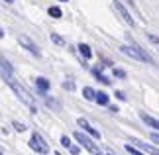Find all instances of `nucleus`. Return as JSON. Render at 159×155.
<instances>
[{"label":"nucleus","mask_w":159,"mask_h":155,"mask_svg":"<svg viewBox=\"0 0 159 155\" xmlns=\"http://www.w3.org/2000/svg\"><path fill=\"white\" fill-rule=\"evenodd\" d=\"M4 80L10 84V89H12V90H14L16 94H18V98H20V100H22L24 104H26V106L32 108V112H35V100H34V96L30 94V92H28V90L24 89V86H22V84H20V83H18V80L14 79V75L4 77Z\"/></svg>","instance_id":"1"},{"label":"nucleus","mask_w":159,"mask_h":155,"mask_svg":"<svg viewBox=\"0 0 159 155\" xmlns=\"http://www.w3.org/2000/svg\"><path fill=\"white\" fill-rule=\"evenodd\" d=\"M120 51L124 55H128V57H132V59H138V61H143V63H148V65H153V59L138 45H120Z\"/></svg>","instance_id":"2"},{"label":"nucleus","mask_w":159,"mask_h":155,"mask_svg":"<svg viewBox=\"0 0 159 155\" xmlns=\"http://www.w3.org/2000/svg\"><path fill=\"white\" fill-rule=\"evenodd\" d=\"M75 139H77V141H79V144H81V145H83L87 151H90V153H93V155H102L100 147L96 145L94 141L89 138V135H84L83 132H75Z\"/></svg>","instance_id":"3"},{"label":"nucleus","mask_w":159,"mask_h":155,"mask_svg":"<svg viewBox=\"0 0 159 155\" xmlns=\"http://www.w3.org/2000/svg\"><path fill=\"white\" fill-rule=\"evenodd\" d=\"M30 147H32L35 153H39V155L49 153V145L45 144V139L41 138L39 134H32V138H30Z\"/></svg>","instance_id":"4"},{"label":"nucleus","mask_w":159,"mask_h":155,"mask_svg":"<svg viewBox=\"0 0 159 155\" xmlns=\"http://www.w3.org/2000/svg\"><path fill=\"white\" fill-rule=\"evenodd\" d=\"M112 8L116 10V14H118V16L122 18V20H124V22L128 24V26H132V28L136 26V20H134V18H132V14H130V12L126 10V6L122 4L120 0H112Z\"/></svg>","instance_id":"5"},{"label":"nucleus","mask_w":159,"mask_h":155,"mask_svg":"<svg viewBox=\"0 0 159 155\" xmlns=\"http://www.w3.org/2000/svg\"><path fill=\"white\" fill-rule=\"evenodd\" d=\"M18 43H20V45H22L24 49H28V51L32 53V55H35V57H39V55H41L39 47L35 45V43H34L32 39L28 38V35H18Z\"/></svg>","instance_id":"6"},{"label":"nucleus","mask_w":159,"mask_h":155,"mask_svg":"<svg viewBox=\"0 0 159 155\" xmlns=\"http://www.w3.org/2000/svg\"><path fill=\"white\" fill-rule=\"evenodd\" d=\"M77 124H79V128H83L84 132H87L89 135H93L94 139H98V138H100V132H98V130H94V128L90 126V124H89L87 120H84V118H79V120H77Z\"/></svg>","instance_id":"7"},{"label":"nucleus","mask_w":159,"mask_h":155,"mask_svg":"<svg viewBox=\"0 0 159 155\" xmlns=\"http://www.w3.org/2000/svg\"><path fill=\"white\" fill-rule=\"evenodd\" d=\"M132 144H136L139 149H143L145 153H149V155H159V147L157 145H151V144H143L142 139H132Z\"/></svg>","instance_id":"8"},{"label":"nucleus","mask_w":159,"mask_h":155,"mask_svg":"<svg viewBox=\"0 0 159 155\" xmlns=\"http://www.w3.org/2000/svg\"><path fill=\"white\" fill-rule=\"evenodd\" d=\"M35 86H38V90L41 92V94H45V92L49 90V80H47L45 77H38L35 79Z\"/></svg>","instance_id":"9"},{"label":"nucleus","mask_w":159,"mask_h":155,"mask_svg":"<svg viewBox=\"0 0 159 155\" xmlns=\"http://www.w3.org/2000/svg\"><path fill=\"white\" fill-rule=\"evenodd\" d=\"M0 75H2V79L8 77V75H12V65L4 57H0Z\"/></svg>","instance_id":"10"},{"label":"nucleus","mask_w":159,"mask_h":155,"mask_svg":"<svg viewBox=\"0 0 159 155\" xmlns=\"http://www.w3.org/2000/svg\"><path fill=\"white\" fill-rule=\"evenodd\" d=\"M139 116H142V120L148 124L149 128H155V132H159V120H155V118H151L149 114H143V112L139 114Z\"/></svg>","instance_id":"11"},{"label":"nucleus","mask_w":159,"mask_h":155,"mask_svg":"<svg viewBox=\"0 0 159 155\" xmlns=\"http://www.w3.org/2000/svg\"><path fill=\"white\" fill-rule=\"evenodd\" d=\"M96 104H100V106H108V102H110V96L106 94V92H96Z\"/></svg>","instance_id":"12"},{"label":"nucleus","mask_w":159,"mask_h":155,"mask_svg":"<svg viewBox=\"0 0 159 155\" xmlns=\"http://www.w3.org/2000/svg\"><path fill=\"white\" fill-rule=\"evenodd\" d=\"M79 51H81V55H83L84 59H90V57H93V49H90L87 43H81V45H79Z\"/></svg>","instance_id":"13"},{"label":"nucleus","mask_w":159,"mask_h":155,"mask_svg":"<svg viewBox=\"0 0 159 155\" xmlns=\"http://www.w3.org/2000/svg\"><path fill=\"white\" fill-rule=\"evenodd\" d=\"M83 96L87 98V100H96V90L90 89V86H84V89H83Z\"/></svg>","instance_id":"14"},{"label":"nucleus","mask_w":159,"mask_h":155,"mask_svg":"<svg viewBox=\"0 0 159 155\" xmlns=\"http://www.w3.org/2000/svg\"><path fill=\"white\" fill-rule=\"evenodd\" d=\"M93 75H94L96 79H98V80H100L102 84H110V80H108V77H104V75H102V73H100V69H93Z\"/></svg>","instance_id":"15"},{"label":"nucleus","mask_w":159,"mask_h":155,"mask_svg":"<svg viewBox=\"0 0 159 155\" xmlns=\"http://www.w3.org/2000/svg\"><path fill=\"white\" fill-rule=\"evenodd\" d=\"M47 12H49V16H51V18H61V16H63V12H61L59 6H51V8L47 10Z\"/></svg>","instance_id":"16"},{"label":"nucleus","mask_w":159,"mask_h":155,"mask_svg":"<svg viewBox=\"0 0 159 155\" xmlns=\"http://www.w3.org/2000/svg\"><path fill=\"white\" fill-rule=\"evenodd\" d=\"M51 41L55 43V45H65V39L61 38L59 34H51Z\"/></svg>","instance_id":"17"},{"label":"nucleus","mask_w":159,"mask_h":155,"mask_svg":"<svg viewBox=\"0 0 159 155\" xmlns=\"http://www.w3.org/2000/svg\"><path fill=\"white\" fill-rule=\"evenodd\" d=\"M61 145H63V147H67V149H69V147H71L73 144H71V139L67 138V135H61Z\"/></svg>","instance_id":"18"},{"label":"nucleus","mask_w":159,"mask_h":155,"mask_svg":"<svg viewBox=\"0 0 159 155\" xmlns=\"http://www.w3.org/2000/svg\"><path fill=\"white\" fill-rule=\"evenodd\" d=\"M12 126H14L16 132H26V126H24V124H20V122H12Z\"/></svg>","instance_id":"19"},{"label":"nucleus","mask_w":159,"mask_h":155,"mask_svg":"<svg viewBox=\"0 0 159 155\" xmlns=\"http://www.w3.org/2000/svg\"><path fill=\"white\" fill-rule=\"evenodd\" d=\"M126 151H128V153H132V155H143L139 149H136V147H132V145H126Z\"/></svg>","instance_id":"20"},{"label":"nucleus","mask_w":159,"mask_h":155,"mask_svg":"<svg viewBox=\"0 0 159 155\" xmlns=\"http://www.w3.org/2000/svg\"><path fill=\"white\" fill-rule=\"evenodd\" d=\"M114 75L118 77V79H126V71H122V69H114Z\"/></svg>","instance_id":"21"},{"label":"nucleus","mask_w":159,"mask_h":155,"mask_svg":"<svg viewBox=\"0 0 159 155\" xmlns=\"http://www.w3.org/2000/svg\"><path fill=\"white\" fill-rule=\"evenodd\" d=\"M149 139L153 141L155 145H159V134H157V132H153V134H151V135H149Z\"/></svg>","instance_id":"22"},{"label":"nucleus","mask_w":159,"mask_h":155,"mask_svg":"<svg viewBox=\"0 0 159 155\" xmlns=\"http://www.w3.org/2000/svg\"><path fill=\"white\" fill-rule=\"evenodd\" d=\"M63 86H65L67 90H73V89H75V83H71V80H67V83H63Z\"/></svg>","instance_id":"23"},{"label":"nucleus","mask_w":159,"mask_h":155,"mask_svg":"<svg viewBox=\"0 0 159 155\" xmlns=\"http://www.w3.org/2000/svg\"><path fill=\"white\" fill-rule=\"evenodd\" d=\"M69 151H71V155H79V151H81V149H79L77 145H71V147H69Z\"/></svg>","instance_id":"24"},{"label":"nucleus","mask_w":159,"mask_h":155,"mask_svg":"<svg viewBox=\"0 0 159 155\" xmlns=\"http://www.w3.org/2000/svg\"><path fill=\"white\" fill-rule=\"evenodd\" d=\"M116 98H118V100H126V94L122 90H116Z\"/></svg>","instance_id":"25"},{"label":"nucleus","mask_w":159,"mask_h":155,"mask_svg":"<svg viewBox=\"0 0 159 155\" xmlns=\"http://www.w3.org/2000/svg\"><path fill=\"white\" fill-rule=\"evenodd\" d=\"M47 104H49V106H51V108H59V104H57V102H55V100H51V98H47Z\"/></svg>","instance_id":"26"},{"label":"nucleus","mask_w":159,"mask_h":155,"mask_svg":"<svg viewBox=\"0 0 159 155\" xmlns=\"http://www.w3.org/2000/svg\"><path fill=\"white\" fill-rule=\"evenodd\" d=\"M148 38H149V41H151V43H159V38H157V35H151V34H149Z\"/></svg>","instance_id":"27"},{"label":"nucleus","mask_w":159,"mask_h":155,"mask_svg":"<svg viewBox=\"0 0 159 155\" xmlns=\"http://www.w3.org/2000/svg\"><path fill=\"white\" fill-rule=\"evenodd\" d=\"M126 4H128V6H132V8L136 6V4H134V0H126Z\"/></svg>","instance_id":"28"},{"label":"nucleus","mask_w":159,"mask_h":155,"mask_svg":"<svg viewBox=\"0 0 159 155\" xmlns=\"http://www.w3.org/2000/svg\"><path fill=\"white\" fill-rule=\"evenodd\" d=\"M2 38H4V30L0 28V39H2Z\"/></svg>","instance_id":"29"},{"label":"nucleus","mask_w":159,"mask_h":155,"mask_svg":"<svg viewBox=\"0 0 159 155\" xmlns=\"http://www.w3.org/2000/svg\"><path fill=\"white\" fill-rule=\"evenodd\" d=\"M4 2H8V4H12V2H16V0H4Z\"/></svg>","instance_id":"30"},{"label":"nucleus","mask_w":159,"mask_h":155,"mask_svg":"<svg viewBox=\"0 0 159 155\" xmlns=\"http://www.w3.org/2000/svg\"><path fill=\"white\" fill-rule=\"evenodd\" d=\"M2 153H4V151H2V149H0V155H2Z\"/></svg>","instance_id":"31"},{"label":"nucleus","mask_w":159,"mask_h":155,"mask_svg":"<svg viewBox=\"0 0 159 155\" xmlns=\"http://www.w3.org/2000/svg\"><path fill=\"white\" fill-rule=\"evenodd\" d=\"M61 2H67V0H61Z\"/></svg>","instance_id":"32"},{"label":"nucleus","mask_w":159,"mask_h":155,"mask_svg":"<svg viewBox=\"0 0 159 155\" xmlns=\"http://www.w3.org/2000/svg\"><path fill=\"white\" fill-rule=\"evenodd\" d=\"M110 155H114V153H110Z\"/></svg>","instance_id":"33"}]
</instances>
